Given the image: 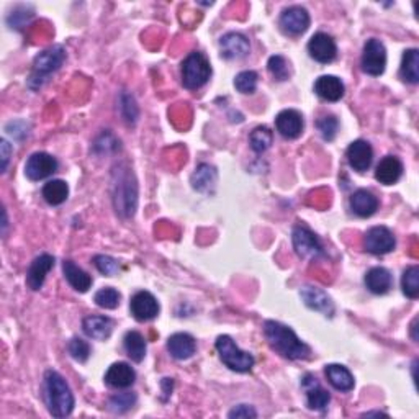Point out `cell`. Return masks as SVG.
Instances as JSON below:
<instances>
[{
    "mask_svg": "<svg viewBox=\"0 0 419 419\" xmlns=\"http://www.w3.org/2000/svg\"><path fill=\"white\" fill-rule=\"evenodd\" d=\"M269 73L274 75L277 80H287L290 78V68L284 56H272L267 63Z\"/></svg>",
    "mask_w": 419,
    "mask_h": 419,
    "instance_id": "cell-40",
    "label": "cell"
},
{
    "mask_svg": "<svg viewBox=\"0 0 419 419\" xmlns=\"http://www.w3.org/2000/svg\"><path fill=\"white\" fill-rule=\"evenodd\" d=\"M69 197V187L64 181H50L43 187V198L53 206L63 205Z\"/></svg>",
    "mask_w": 419,
    "mask_h": 419,
    "instance_id": "cell-32",
    "label": "cell"
},
{
    "mask_svg": "<svg viewBox=\"0 0 419 419\" xmlns=\"http://www.w3.org/2000/svg\"><path fill=\"white\" fill-rule=\"evenodd\" d=\"M400 75L405 83H410V84L419 83V51L415 50V48L403 53Z\"/></svg>",
    "mask_w": 419,
    "mask_h": 419,
    "instance_id": "cell-31",
    "label": "cell"
},
{
    "mask_svg": "<svg viewBox=\"0 0 419 419\" xmlns=\"http://www.w3.org/2000/svg\"><path fill=\"white\" fill-rule=\"evenodd\" d=\"M228 416L230 418H258V413H255L253 406L239 405L235 408V410H231Z\"/></svg>",
    "mask_w": 419,
    "mask_h": 419,
    "instance_id": "cell-44",
    "label": "cell"
},
{
    "mask_svg": "<svg viewBox=\"0 0 419 419\" xmlns=\"http://www.w3.org/2000/svg\"><path fill=\"white\" fill-rule=\"evenodd\" d=\"M351 208L361 218H370L378 210V198L367 189L356 190L351 197Z\"/></svg>",
    "mask_w": 419,
    "mask_h": 419,
    "instance_id": "cell-23",
    "label": "cell"
},
{
    "mask_svg": "<svg viewBox=\"0 0 419 419\" xmlns=\"http://www.w3.org/2000/svg\"><path fill=\"white\" fill-rule=\"evenodd\" d=\"M280 26L287 35L298 36L304 33L309 26V14L300 5L285 9L280 15Z\"/></svg>",
    "mask_w": 419,
    "mask_h": 419,
    "instance_id": "cell-11",
    "label": "cell"
},
{
    "mask_svg": "<svg viewBox=\"0 0 419 419\" xmlns=\"http://www.w3.org/2000/svg\"><path fill=\"white\" fill-rule=\"evenodd\" d=\"M318 129L321 136L326 141H333L337 134V128H339V122H337V118L333 115H326L323 118L318 120Z\"/></svg>",
    "mask_w": 419,
    "mask_h": 419,
    "instance_id": "cell-42",
    "label": "cell"
},
{
    "mask_svg": "<svg viewBox=\"0 0 419 419\" xmlns=\"http://www.w3.org/2000/svg\"><path fill=\"white\" fill-rule=\"evenodd\" d=\"M220 50H221V56L225 59H243L246 58L249 51H251V45H249V40L241 33H226L225 36H221L220 40Z\"/></svg>",
    "mask_w": 419,
    "mask_h": 419,
    "instance_id": "cell-15",
    "label": "cell"
},
{
    "mask_svg": "<svg viewBox=\"0 0 419 419\" xmlns=\"http://www.w3.org/2000/svg\"><path fill=\"white\" fill-rule=\"evenodd\" d=\"M94 264H95V267L99 269V272H102L103 275L113 277L120 272V264L117 262L115 259L110 258V255H95Z\"/></svg>",
    "mask_w": 419,
    "mask_h": 419,
    "instance_id": "cell-43",
    "label": "cell"
},
{
    "mask_svg": "<svg viewBox=\"0 0 419 419\" xmlns=\"http://www.w3.org/2000/svg\"><path fill=\"white\" fill-rule=\"evenodd\" d=\"M167 351L177 361H187L197 351V342L187 333H176L167 339Z\"/></svg>",
    "mask_w": 419,
    "mask_h": 419,
    "instance_id": "cell-22",
    "label": "cell"
},
{
    "mask_svg": "<svg viewBox=\"0 0 419 419\" xmlns=\"http://www.w3.org/2000/svg\"><path fill=\"white\" fill-rule=\"evenodd\" d=\"M64 61H66V50L63 46L56 45L41 51L33 61V70H31L28 85L31 89L41 87L53 73H56L63 66Z\"/></svg>",
    "mask_w": 419,
    "mask_h": 419,
    "instance_id": "cell-4",
    "label": "cell"
},
{
    "mask_svg": "<svg viewBox=\"0 0 419 419\" xmlns=\"http://www.w3.org/2000/svg\"><path fill=\"white\" fill-rule=\"evenodd\" d=\"M10 154H12V146L9 144L7 139L0 141V156H2V172L7 171Z\"/></svg>",
    "mask_w": 419,
    "mask_h": 419,
    "instance_id": "cell-45",
    "label": "cell"
},
{
    "mask_svg": "<svg viewBox=\"0 0 419 419\" xmlns=\"http://www.w3.org/2000/svg\"><path fill=\"white\" fill-rule=\"evenodd\" d=\"M292 241L297 254L302 258H318L323 254V246H321L319 239L307 226L293 228Z\"/></svg>",
    "mask_w": 419,
    "mask_h": 419,
    "instance_id": "cell-9",
    "label": "cell"
},
{
    "mask_svg": "<svg viewBox=\"0 0 419 419\" xmlns=\"http://www.w3.org/2000/svg\"><path fill=\"white\" fill-rule=\"evenodd\" d=\"M63 270H64V277L69 282V285L78 290L80 293L89 292V288L92 287V277L87 274L85 270H83L79 265H75L73 260H64L63 264Z\"/></svg>",
    "mask_w": 419,
    "mask_h": 419,
    "instance_id": "cell-27",
    "label": "cell"
},
{
    "mask_svg": "<svg viewBox=\"0 0 419 419\" xmlns=\"http://www.w3.org/2000/svg\"><path fill=\"white\" fill-rule=\"evenodd\" d=\"M346 157H347V162H349V166L354 169V171L366 172L367 169L372 166L373 149L366 139H357V141H354V143H351L349 148H347Z\"/></svg>",
    "mask_w": 419,
    "mask_h": 419,
    "instance_id": "cell-14",
    "label": "cell"
},
{
    "mask_svg": "<svg viewBox=\"0 0 419 419\" xmlns=\"http://www.w3.org/2000/svg\"><path fill=\"white\" fill-rule=\"evenodd\" d=\"M362 70L368 75H382L385 66H386V50L385 45L377 38H372L368 40L366 45H364V51H362Z\"/></svg>",
    "mask_w": 419,
    "mask_h": 419,
    "instance_id": "cell-7",
    "label": "cell"
},
{
    "mask_svg": "<svg viewBox=\"0 0 419 419\" xmlns=\"http://www.w3.org/2000/svg\"><path fill=\"white\" fill-rule=\"evenodd\" d=\"M68 351L70 354V357L78 362H85L87 359L90 356V346L89 342L80 339V337H73L68 344Z\"/></svg>",
    "mask_w": 419,
    "mask_h": 419,
    "instance_id": "cell-39",
    "label": "cell"
},
{
    "mask_svg": "<svg viewBox=\"0 0 419 419\" xmlns=\"http://www.w3.org/2000/svg\"><path fill=\"white\" fill-rule=\"evenodd\" d=\"M314 92H317L319 99L326 102H337L344 97L346 87L336 75H321L314 83Z\"/></svg>",
    "mask_w": 419,
    "mask_h": 419,
    "instance_id": "cell-21",
    "label": "cell"
},
{
    "mask_svg": "<svg viewBox=\"0 0 419 419\" xmlns=\"http://www.w3.org/2000/svg\"><path fill=\"white\" fill-rule=\"evenodd\" d=\"M364 416H386L385 413H378V411H373V413H366Z\"/></svg>",
    "mask_w": 419,
    "mask_h": 419,
    "instance_id": "cell-48",
    "label": "cell"
},
{
    "mask_svg": "<svg viewBox=\"0 0 419 419\" xmlns=\"http://www.w3.org/2000/svg\"><path fill=\"white\" fill-rule=\"evenodd\" d=\"M112 200L115 211L122 218H132L138 206V182L133 169L127 162L113 167Z\"/></svg>",
    "mask_w": 419,
    "mask_h": 419,
    "instance_id": "cell-1",
    "label": "cell"
},
{
    "mask_svg": "<svg viewBox=\"0 0 419 419\" xmlns=\"http://www.w3.org/2000/svg\"><path fill=\"white\" fill-rule=\"evenodd\" d=\"M83 329L90 339L105 341L113 331V319L108 317H87L83 321Z\"/></svg>",
    "mask_w": 419,
    "mask_h": 419,
    "instance_id": "cell-25",
    "label": "cell"
},
{
    "mask_svg": "<svg viewBox=\"0 0 419 419\" xmlns=\"http://www.w3.org/2000/svg\"><path fill=\"white\" fill-rule=\"evenodd\" d=\"M120 110H122L124 122L129 124L136 123V120H138V115H139V110H138V105H136L134 97L132 94L123 92V94L120 95Z\"/></svg>",
    "mask_w": 419,
    "mask_h": 419,
    "instance_id": "cell-36",
    "label": "cell"
},
{
    "mask_svg": "<svg viewBox=\"0 0 419 419\" xmlns=\"http://www.w3.org/2000/svg\"><path fill=\"white\" fill-rule=\"evenodd\" d=\"M2 216H4V220H2V235H5V231H7V225H9V220H7V211H2Z\"/></svg>",
    "mask_w": 419,
    "mask_h": 419,
    "instance_id": "cell-46",
    "label": "cell"
},
{
    "mask_svg": "<svg viewBox=\"0 0 419 419\" xmlns=\"http://www.w3.org/2000/svg\"><path fill=\"white\" fill-rule=\"evenodd\" d=\"M396 239L386 226L370 228L366 235V249L370 254L383 255L395 249Z\"/></svg>",
    "mask_w": 419,
    "mask_h": 419,
    "instance_id": "cell-10",
    "label": "cell"
},
{
    "mask_svg": "<svg viewBox=\"0 0 419 419\" xmlns=\"http://www.w3.org/2000/svg\"><path fill=\"white\" fill-rule=\"evenodd\" d=\"M120 149V141L112 133H102L94 144V151L99 154H110Z\"/></svg>",
    "mask_w": 419,
    "mask_h": 419,
    "instance_id": "cell-41",
    "label": "cell"
},
{
    "mask_svg": "<svg viewBox=\"0 0 419 419\" xmlns=\"http://www.w3.org/2000/svg\"><path fill=\"white\" fill-rule=\"evenodd\" d=\"M401 288L403 293L411 300L419 297V267L418 265H411L405 272H403L401 277Z\"/></svg>",
    "mask_w": 419,
    "mask_h": 419,
    "instance_id": "cell-34",
    "label": "cell"
},
{
    "mask_svg": "<svg viewBox=\"0 0 419 419\" xmlns=\"http://www.w3.org/2000/svg\"><path fill=\"white\" fill-rule=\"evenodd\" d=\"M54 267V258L50 254H41L31 262L28 274H26V284L31 288V290H40L45 284V279L48 272Z\"/></svg>",
    "mask_w": 419,
    "mask_h": 419,
    "instance_id": "cell-20",
    "label": "cell"
},
{
    "mask_svg": "<svg viewBox=\"0 0 419 419\" xmlns=\"http://www.w3.org/2000/svg\"><path fill=\"white\" fill-rule=\"evenodd\" d=\"M120 293L118 290L112 287H107V288H102L95 293V303L99 304L100 308H105V309H115L118 304H120Z\"/></svg>",
    "mask_w": 419,
    "mask_h": 419,
    "instance_id": "cell-38",
    "label": "cell"
},
{
    "mask_svg": "<svg viewBox=\"0 0 419 419\" xmlns=\"http://www.w3.org/2000/svg\"><path fill=\"white\" fill-rule=\"evenodd\" d=\"M308 53L314 61L321 64L333 63L337 56V46L333 36L328 33H317L308 41Z\"/></svg>",
    "mask_w": 419,
    "mask_h": 419,
    "instance_id": "cell-12",
    "label": "cell"
},
{
    "mask_svg": "<svg viewBox=\"0 0 419 419\" xmlns=\"http://www.w3.org/2000/svg\"><path fill=\"white\" fill-rule=\"evenodd\" d=\"M264 336L272 349L290 361L308 359L312 354V349L295 334V331L279 321H265Z\"/></svg>",
    "mask_w": 419,
    "mask_h": 419,
    "instance_id": "cell-2",
    "label": "cell"
},
{
    "mask_svg": "<svg viewBox=\"0 0 419 419\" xmlns=\"http://www.w3.org/2000/svg\"><path fill=\"white\" fill-rule=\"evenodd\" d=\"M129 309L138 321H151L159 314V303L152 293L138 292L134 293L132 302H129Z\"/></svg>",
    "mask_w": 419,
    "mask_h": 419,
    "instance_id": "cell-13",
    "label": "cell"
},
{
    "mask_svg": "<svg viewBox=\"0 0 419 419\" xmlns=\"http://www.w3.org/2000/svg\"><path fill=\"white\" fill-rule=\"evenodd\" d=\"M45 400L54 418H66L74 410V395L63 375L54 370L45 373Z\"/></svg>",
    "mask_w": 419,
    "mask_h": 419,
    "instance_id": "cell-3",
    "label": "cell"
},
{
    "mask_svg": "<svg viewBox=\"0 0 419 419\" xmlns=\"http://www.w3.org/2000/svg\"><path fill=\"white\" fill-rule=\"evenodd\" d=\"M364 280H366V287L368 288V292L375 293V295H385V293H388L391 284H393L391 274L385 267L370 269Z\"/></svg>",
    "mask_w": 419,
    "mask_h": 419,
    "instance_id": "cell-26",
    "label": "cell"
},
{
    "mask_svg": "<svg viewBox=\"0 0 419 419\" xmlns=\"http://www.w3.org/2000/svg\"><path fill=\"white\" fill-rule=\"evenodd\" d=\"M123 346H124V352H127V356L132 359L133 362L139 364L144 361L146 349H148V347H146L144 336L138 333V331H128V333L124 334Z\"/></svg>",
    "mask_w": 419,
    "mask_h": 419,
    "instance_id": "cell-29",
    "label": "cell"
},
{
    "mask_svg": "<svg viewBox=\"0 0 419 419\" xmlns=\"http://www.w3.org/2000/svg\"><path fill=\"white\" fill-rule=\"evenodd\" d=\"M58 171V161L48 152H35L28 157L25 166V176L30 181H43Z\"/></svg>",
    "mask_w": 419,
    "mask_h": 419,
    "instance_id": "cell-8",
    "label": "cell"
},
{
    "mask_svg": "<svg viewBox=\"0 0 419 419\" xmlns=\"http://www.w3.org/2000/svg\"><path fill=\"white\" fill-rule=\"evenodd\" d=\"M136 403V395L134 393H129V391H123V393H115L113 396H110V400H108V410L112 413H118V415H122V413H127L128 410H132Z\"/></svg>",
    "mask_w": 419,
    "mask_h": 419,
    "instance_id": "cell-35",
    "label": "cell"
},
{
    "mask_svg": "<svg viewBox=\"0 0 419 419\" xmlns=\"http://www.w3.org/2000/svg\"><path fill=\"white\" fill-rule=\"evenodd\" d=\"M216 351L220 354L221 362L235 372L244 373L254 367V357L249 352L239 349L230 336H220L216 339Z\"/></svg>",
    "mask_w": 419,
    "mask_h": 419,
    "instance_id": "cell-6",
    "label": "cell"
},
{
    "mask_svg": "<svg viewBox=\"0 0 419 419\" xmlns=\"http://www.w3.org/2000/svg\"><path fill=\"white\" fill-rule=\"evenodd\" d=\"M324 372L326 377H328V382L336 390L351 391L354 385H356L351 370L344 366H339V364H331V366L326 367Z\"/></svg>",
    "mask_w": 419,
    "mask_h": 419,
    "instance_id": "cell-28",
    "label": "cell"
},
{
    "mask_svg": "<svg viewBox=\"0 0 419 419\" xmlns=\"http://www.w3.org/2000/svg\"><path fill=\"white\" fill-rule=\"evenodd\" d=\"M211 66L203 54L198 51L190 53L182 63V84L185 89L197 90L208 83Z\"/></svg>",
    "mask_w": 419,
    "mask_h": 419,
    "instance_id": "cell-5",
    "label": "cell"
},
{
    "mask_svg": "<svg viewBox=\"0 0 419 419\" xmlns=\"http://www.w3.org/2000/svg\"><path fill=\"white\" fill-rule=\"evenodd\" d=\"M235 87L241 94H254L258 89V74L254 70H243L236 75Z\"/></svg>",
    "mask_w": 419,
    "mask_h": 419,
    "instance_id": "cell-37",
    "label": "cell"
},
{
    "mask_svg": "<svg viewBox=\"0 0 419 419\" xmlns=\"http://www.w3.org/2000/svg\"><path fill=\"white\" fill-rule=\"evenodd\" d=\"M303 117L297 110H284L275 118V128L284 138L295 139L303 133Z\"/></svg>",
    "mask_w": 419,
    "mask_h": 419,
    "instance_id": "cell-17",
    "label": "cell"
},
{
    "mask_svg": "<svg viewBox=\"0 0 419 419\" xmlns=\"http://www.w3.org/2000/svg\"><path fill=\"white\" fill-rule=\"evenodd\" d=\"M302 300L307 304L309 309L319 312L326 314V317H333L334 314V303L331 300V297L324 290L317 287H303L302 292Z\"/></svg>",
    "mask_w": 419,
    "mask_h": 419,
    "instance_id": "cell-16",
    "label": "cell"
},
{
    "mask_svg": "<svg viewBox=\"0 0 419 419\" xmlns=\"http://www.w3.org/2000/svg\"><path fill=\"white\" fill-rule=\"evenodd\" d=\"M272 141H274V133L267 127H258L253 129L251 136H249V144H251L253 151L258 152V154H262V152L267 151Z\"/></svg>",
    "mask_w": 419,
    "mask_h": 419,
    "instance_id": "cell-33",
    "label": "cell"
},
{
    "mask_svg": "<svg viewBox=\"0 0 419 419\" xmlns=\"http://www.w3.org/2000/svg\"><path fill=\"white\" fill-rule=\"evenodd\" d=\"M403 176V164L398 157L395 156H386L378 162L377 169H375V179L383 185H393L401 179Z\"/></svg>",
    "mask_w": 419,
    "mask_h": 419,
    "instance_id": "cell-24",
    "label": "cell"
},
{
    "mask_svg": "<svg viewBox=\"0 0 419 419\" xmlns=\"http://www.w3.org/2000/svg\"><path fill=\"white\" fill-rule=\"evenodd\" d=\"M216 179H218V174H216V169L210 164H200L195 172L192 174V187L198 192H210L211 189L215 187Z\"/></svg>",
    "mask_w": 419,
    "mask_h": 419,
    "instance_id": "cell-30",
    "label": "cell"
},
{
    "mask_svg": "<svg viewBox=\"0 0 419 419\" xmlns=\"http://www.w3.org/2000/svg\"><path fill=\"white\" fill-rule=\"evenodd\" d=\"M416 321H418V318H415V321H413V324H411V333H413V339H415V341H418V336L415 334V331H416Z\"/></svg>",
    "mask_w": 419,
    "mask_h": 419,
    "instance_id": "cell-47",
    "label": "cell"
},
{
    "mask_svg": "<svg viewBox=\"0 0 419 419\" xmlns=\"http://www.w3.org/2000/svg\"><path fill=\"white\" fill-rule=\"evenodd\" d=\"M136 380V372L132 366H128L127 362H117L113 366L108 367L105 373V383L112 388L124 390L129 388Z\"/></svg>",
    "mask_w": 419,
    "mask_h": 419,
    "instance_id": "cell-18",
    "label": "cell"
},
{
    "mask_svg": "<svg viewBox=\"0 0 419 419\" xmlns=\"http://www.w3.org/2000/svg\"><path fill=\"white\" fill-rule=\"evenodd\" d=\"M303 388L307 391V403L309 410L314 411H324L328 408L331 396L323 386L318 383V380L313 375H307L303 378Z\"/></svg>",
    "mask_w": 419,
    "mask_h": 419,
    "instance_id": "cell-19",
    "label": "cell"
}]
</instances>
